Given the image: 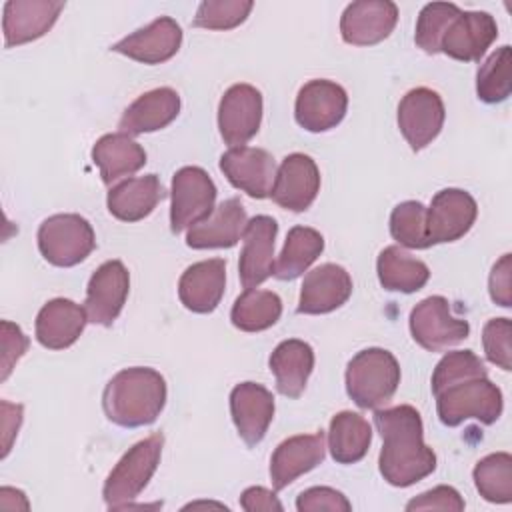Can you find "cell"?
<instances>
[{
    "mask_svg": "<svg viewBox=\"0 0 512 512\" xmlns=\"http://www.w3.org/2000/svg\"><path fill=\"white\" fill-rule=\"evenodd\" d=\"M166 394V380L154 368H124L108 380L102 408L108 420L122 428L148 426L160 416Z\"/></svg>",
    "mask_w": 512,
    "mask_h": 512,
    "instance_id": "7a4b0ae2",
    "label": "cell"
},
{
    "mask_svg": "<svg viewBox=\"0 0 512 512\" xmlns=\"http://www.w3.org/2000/svg\"><path fill=\"white\" fill-rule=\"evenodd\" d=\"M20 424H22V404H10V402L2 400V432H4L2 458L8 456L12 438L18 434Z\"/></svg>",
    "mask_w": 512,
    "mask_h": 512,
    "instance_id": "7dc6e473",
    "label": "cell"
},
{
    "mask_svg": "<svg viewBox=\"0 0 512 512\" xmlns=\"http://www.w3.org/2000/svg\"><path fill=\"white\" fill-rule=\"evenodd\" d=\"M324 432L298 434L280 442L270 458V480L274 490H282L298 476L310 472L324 460Z\"/></svg>",
    "mask_w": 512,
    "mask_h": 512,
    "instance_id": "603a6c76",
    "label": "cell"
},
{
    "mask_svg": "<svg viewBox=\"0 0 512 512\" xmlns=\"http://www.w3.org/2000/svg\"><path fill=\"white\" fill-rule=\"evenodd\" d=\"M320 190V170L316 162L302 152L288 154L272 186V200L292 212H304L312 206Z\"/></svg>",
    "mask_w": 512,
    "mask_h": 512,
    "instance_id": "2e32d148",
    "label": "cell"
},
{
    "mask_svg": "<svg viewBox=\"0 0 512 512\" xmlns=\"http://www.w3.org/2000/svg\"><path fill=\"white\" fill-rule=\"evenodd\" d=\"M278 234V224L272 216L258 214L246 222L244 228V248L240 252L238 274L246 290L258 288L274 272V240Z\"/></svg>",
    "mask_w": 512,
    "mask_h": 512,
    "instance_id": "ac0fdd59",
    "label": "cell"
},
{
    "mask_svg": "<svg viewBox=\"0 0 512 512\" xmlns=\"http://www.w3.org/2000/svg\"><path fill=\"white\" fill-rule=\"evenodd\" d=\"M262 122V94L252 84H232L218 104V130L234 148L256 136Z\"/></svg>",
    "mask_w": 512,
    "mask_h": 512,
    "instance_id": "30bf717a",
    "label": "cell"
},
{
    "mask_svg": "<svg viewBox=\"0 0 512 512\" xmlns=\"http://www.w3.org/2000/svg\"><path fill=\"white\" fill-rule=\"evenodd\" d=\"M348 108L346 90L332 80H310L296 96V122L308 132H326L342 122Z\"/></svg>",
    "mask_w": 512,
    "mask_h": 512,
    "instance_id": "7c38bea8",
    "label": "cell"
},
{
    "mask_svg": "<svg viewBox=\"0 0 512 512\" xmlns=\"http://www.w3.org/2000/svg\"><path fill=\"white\" fill-rule=\"evenodd\" d=\"M230 414L240 438L248 446H256L274 418V396L256 382L236 384L230 392Z\"/></svg>",
    "mask_w": 512,
    "mask_h": 512,
    "instance_id": "44dd1931",
    "label": "cell"
},
{
    "mask_svg": "<svg viewBox=\"0 0 512 512\" xmlns=\"http://www.w3.org/2000/svg\"><path fill=\"white\" fill-rule=\"evenodd\" d=\"M512 50L508 44L492 52L476 74V94L486 104L504 102L512 90Z\"/></svg>",
    "mask_w": 512,
    "mask_h": 512,
    "instance_id": "d590c367",
    "label": "cell"
},
{
    "mask_svg": "<svg viewBox=\"0 0 512 512\" xmlns=\"http://www.w3.org/2000/svg\"><path fill=\"white\" fill-rule=\"evenodd\" d=\"M460 14V8L452 2H430L426 4L416 20L414 42L428 54L440 52V42L452 24V20Z\"/></svg>",
    "mask_w": 512,
    "mask_h": 512,
    "instance_id": "74e56055",
    "label": "cell"
},
{
    "mask_svg": "<svg viewBox=\"0 0 512 512\" xmlns=\"http://www.w3.org/2000/svg\"><path fill=\"white\" fill-rule=\"evenodd\" d=\"M92 160L100 170L102 182L112 186L114 182L132 176L146 164L144 148L124 132L104 134L92 146Z\"/></svg>",
    "mask_w": 512,
    "mask_h": 512,
    "instance_id": "f546056e",
    "label": "cell"
},
{
    "mask_svg": "<svg viewBox=\"0 0 512 512\" xmlns=\"http://www.w3.org/2000/svg\"><path fill=\"white\" fill-rule=\"evenodd\" d=\"M252 8L254 2L250 0H204L200 2L192 24L206 30H230L240 26Z\"/></svg>",
    "mask_w": 512,
    "mask_h": 512,
    "instance_id": "ab89813d",
    "label": "cell"
},
{
    "mask_svg": "<svg viewBox=\"0 0 512 512\" xmlns=\"http://www.w3.org/2000/svg\"><path fill=\"white\" fill-rule=\"evenodd\" d=\"M226 286V262L222 258H210L188 266L178 282V296L184 308L196 314H208L216 310L224 296Z\"/></svg>",
    "mask_w": 512,
    "mask_h": 512,
    "instance_id": "cb8c5ba5",
    "label": "cell"
},
{
    "mask_svg": "<svg viewBox=\"0 0 512 512\" xmlns=\"http://www.w3.org/2000/svg\"><path fill=\"white\" fill-rule=\"evenodd\" d=\"M374 424L382 436L378 468L388 484L406 488L436 470V454L424 442L422 418L414 406L376 410Z\"/></svg>",
    "mask_w": 512,
    "mask_h": 512,
    "instance_id": "6da1fadb",
    "label": "cell"
},
{
    "mask_svg": "<svg viewBox=\"0 0 512 512\" xmlns=\"http://www.w3.org/2000/svg\"><path fill=\"white\" fill-rule=\"evenodd\" d=\"M282 300L272 290H244L232 304L230 320L242 332H262L278 322Z\"/></svg>",
    "mask_w": 512,
    "mask_h": 512,
    "instance_id": "836d02e7",
    "label": "cell"
},
{
    "mask_svg": "<svg viewBox=\"0 0 512 512\" xmlns=\"http://www.w3.org/2000/svg\"><path fill=\"white\" fill-rule=\"evenodd\" d=\"M478 376H488V372L484 368V362L472 350L448 352L442 356L432 372V394H438L440 390L456 382Z\"/></svg>",
    "mask_w": 512,
    "mask_h": 512,
    "instance_id": "f35d334b",
    "label": "cell"
},
{
    "mask_svg": "<svg viewBox=\"0 0 512 512\" xmlns=\"http://www.w3.org/2000/svg\"><path fill=\"white\" fill-rule=\"evenodd\" d=\"M512 256L504 254L490 272L488 278V290H490V298L502 306V308H510L512 304Z\"/></svg>",
    "mask_w": 512,
    "mask_h": 512,
    "instance_id": "f6af8a7d",
    "label": "cell"
},
{
    "mask_svg": "<svg viewBox=\"0 0 512 512\" xmlns=\"http://www.w3.org/2000/svg\"><path fill=\"white\" fill-rule=\"evenodd\" d=\"M166 198V190L156 174L122 180L108 190V212L122 222H138L146 218L158 202Z\"/></svg>",
    "mask_w": 512,
    "mask_h": 512,
    "instance_id": "83f0119b",
    "label": "cell"
},
{
    "mask_svg": "<svg viewBox=\"0 0 512 512\" xmlns=\"http://www.w3.org/2000/svg\"><path fill=\"white\" fill-rule=\"evenodd\" d=\"M130 290V274L120 260H108L96 268L86 288L84 310L88 322L112 326L120 316Z\"/></svg>",
    "mask_w": 512,
    "mask_h": 512,
    "instance_id": "5bb4252c",
    "label": "cell"
},
{
    "mask_svg": "<svg viewBox=\"0 0 512 512\" xmlns=\"http://www.w3.org/2000/svg\"><path fill=\"white\" fill-rule=\"evenodd\" d=\"M216 186L206 170L184 166L172 176L170 230L174 234L202 222L216 208Z\"/></svg>",
    "mask_w": 512,
    "mask_h": 512,
    "instance_id": "52a82bcc",
    "label": "cell"
},
{
    "mask_svg": "<svg viewBox=\"0 0 512 512\" xmlns=\"http://www.w3.org/2000/svg\"><path fill=\"white\" fill-rule=\"evenodd\" d=\"M64 2L60 0H8L2 10L4 46H20L44 36L60 12Z\"/></svg>",
    "mask_w": 512,
    "mask_h": 512,
    "instance_id": "d6986e66",
    "label": "cell"
},
{
    "mask_svg": "<svg viewBox=\"0 0 512 512\" xmlns=\"http://www.w3.org/2000/svg\"><path fill=\"white\" fill-rule=\"evenodd\" d=\"M86 322L84 306L68 298H54L36 316V340L48 350H64L80 338Z\"/></svg>",
    "mask_w": 512,
    "mask_h": 512,
    "instance_id": "484cf974",
    "label": "cell"
},
{
    "mask_svg": "<svg viewBox=\"0 0 512 512\" xmlns=\"http://www.w3.org/2000/svg\"><path fill=\"white\" fill-rule=\"evenodd\" d=\"M444 118L440 94L426 86L408 90L398 104V128L414 152L426 148L440 134Z\"/></svg>",
    "mask_w": 512,
    "mask_h": 512,
    "instance_id": "9c48e42d",
    "label": "cell"
},
{
    "mask_svg": "<svg viewBox=\"0 0 512 512\" xmlns=\"http://www.w3.org/2000/svg\"><path fill=\"white\" fill-rule=\"evenodd\" d=\"M220 170L228 182L250 198H268L276 180L274 156L264 148L234 146L220 156Z\"/></svg>",
    "mask_w": 512,
    "mask_h": 512,
    "instance_id": "4fadbf2b",
    "label": "cell"
},
{
    "mask_svg": "<svg viewBox=\"0 0 512 512\" xmlns=\"http://www.w3.org/2000/svg\"><path fill=\"white\" fill-rule=\"evenodd\" d=\"M372 442V428L358 412L342 410L330 420L328 448L338 464H354L362 460Z\"/></svg>",
    "mask_w": 512,
    "mask_h": 512,
    "instance_id": "4dcf8cb0",
    "label": "cell"
},
{
    "mask_svg": "<svg viewBox=\"0 0 512 512\" xmlns=\"http://www.w3.org/2000/svg\"><path fill=\"white\" fill-rule=\"evenodd\" d=\"M28 350V338L20 330V326L2 320V380H6L14 368V364Z\"/></svg>",
    "mask_w": 512,
    "mask_h": 512,
    "instance_id": "ee69618b",
    "label": "cell"
},
{
    "mask_svg": "<svg viewBox=\"0 0 512 512\" xmlns=\"http://www.w3.org/2000/svg\"><path fill=\"white\" fill-rule=\"evenodd\" d=\"M352 294V278L346 268L326 262L310 270L300 288L298 312L300 314H328L342 304Z\"/></svg>",
    "mask_w": 512,
    "mask_h": 512,
    "instance_id": "7402d4cb",
    "label": "cell"
},
{
    "mask_svg": "<svg viewBox=\"0 0 512 512\" xmlns=\"http://www.w3.org/2000/svg\"><path fill=\"white\" fill-rule=\"evenodd\" d=\"M436 396V412L444 426H460L464 420L474 418L482 424H494L504 408L500 388L488 376L468 378L456 382Z\"/></svg>",
    "mask_w": 512,
    "mask_h": 512,
    "instance_id": "5b68a950",
    "label": "cell"
},
{
    "mask_svg": "<svg viewBox=\"0 0 512 512\" xmlns=\"http://www.w3.org/2000/svg\"><path fill=\"white\" fill-rule=\"evenodd\" d=\"M496 38L498 26L492 14L460 10L440 42V52L460 62H478Z\"/></svg>",
    "mask_w": 512,
    "mask_h": 512,
    "instance_id": "e0dca14e",
    "label": "cell"
},
{
    "mask_svg": "<svg viewBox=\"0 0 512 512\" xmlns=\"http://www.w3.org/2000/svg\"><path fill=\"white\" fill-rule=\"evenodd\" d=\"M182 44V28L170 16H160L148 26L128 34L110 46L112 52L124 54L136 62L160 64L170 60Z\"/></svg>",
    "mask_w": 512,
    "mask_h": 512,
    "instance_id": "ffe728a7",
    "label": "cell"
},
{
    "mask_svg": "<svg viewBox=\"0 0 512 512\" xmlns=\"http://www.w3.org/2000/svg\"><path fill=\"white\" fill-rule=\"evenodd\" d=\"M398 384L400 364L384 348L360 350L346 366V392L364 410H378L388 404Z\"/></svg>",
    "mask_w": 512,
    "mask_h": 512,
    "instance_id": "3957f363",
    "label": "cell"
},
{
    "mask_svg": "<svg viewBox=\"0 0 512 512\" xmlns=\"http://www.w3.org/2000/svg\"><path fill=\"white\" fill-rule=\"evenodd\" d=\"M36 238L44 260L60 268L80 264L96 246L94 228L80 214L48 216L40 224Z\"/></svg>",
    "mask_w": 512,
    "mask_h": 512,
    "instance_id": "8992f818",
    "label": "cell"
},
{
    "mask_svg": "<svg viewBox=\"0 0 512 512\" xmlns=\"http://www.w3.org/2000/svg\"><path fill=\"white\" fill-rule=\"evenodd\" d=\"M474 486L486 502H512V456L508 452H494L476 462L472 470Z\"/></svg>",
    "mask_w": 512,
    "mask_h": 512,
    "instance_id": "e575fe53",
    "label": "cell"
},
{
    "mask_svg": "<svg viewBox=\"0 0 512 512\" xmlns=\"http://www.w3.org/2000/svg\"><path fill=\"white\" fill-rule=\"evenodd\" d=\"M464 500L460 492L452 486H436L428 492L418 494L406 504V510H452V512H462L464 510Z\"/></svg>",
    "mask_w": 512,
    "mask_h": 512,
    "instance_id": "7bdbcfd3",
    "label": "cell"
},
{
    "mask_svg": "<svg viewBox=\"0 0 512 512\" xmlns=\"http://www.w3.org/2000/svg\"><path fill=\"white\" fill-rule=\"evenodd\" d=\"M162 446L164 436L156 432L136 442L118 460L102 488L104 502L110 510H122L124 506L130 504V500L138 498V494L148 486L160 464Z\"/></svg>",
    "mask_w": 512,
    "mask_h": 512,
    "instance_id": "277c9868",
    "label": "cell"
},
{
    "mask_svg": "<svg viewBox=\"0 0 512 512\" xmlns=\"http://www.w3.org/2000/svg\"><path fill=\"white\" fill-rule=\"evenodd\" d=\"M476 200L460 188H444L426 208V236L430 246L462 238L476 222Z\"/></svg>",
    "mask_w": 512,
    "mask_h": 512,
    "instance_id": "8fae6325",
    "label": "cell"
},
{
    "mask_svg": "<svg viewBox=\"0 0 512 512\" xmlns=\"http://www.w3.org/2000/svg\"><path fill=\"white\" fill-rule=\"evenodd\" d=\"M410 332L424 350L442 352L468 338L470 324L452 314L444 296H428L412 308Z\"/></svg>",
    "mask_w": 512,
    "mask_h": 512,
    "instance_id": "ba28073f",
    "label": "cell"
},
{
    "mask_svg": "<svg viewBox=\"0 0 512 512\" xmlns=\"http://www.w3.org/2000/svg\"><path fill=\"white\" fill-rule=\"evenodd\" d=\"M512 324L508 318H492L484 324L482 330V346L488 362L496 364L498 368L510 372L512 370V346L510 336Z\"/></svg>",
    "mask_w": 512,
    "mask_h": 512,
    "instance_id": "60d3db41",
    "label": "cell"
},
{
    "mask_svg": "<svg viewBox=\"0 0 512 512\" xmlns=\"http://www.w3.org/2000/svg\"><path fill=\"white\" fill-rule=\"evenodd\" d=\"M296 510L298 512H318V510L350 512L352 504L340 490H334L330 486H312L298 494Z\"/></svg>",
    "mask_w": 512,
    "mask_h": 512,
    "instance_id": "b9f144b4",
    "label": "cell"
},
{
    "mask_svg": "<svg viewBox=\"0 0 512 512\" xmlns=\"http://www.w3.org/2000/svg\"><path fill=\"white\" fill-rule=\"evenodd\" d=\"M324 238L318 230L308 226H294L288 230L282 252L274 262V276L278 280H294L302 276L310 264L322 254Z\"/></svg>",
    "mask_w": 512,
    "mask_h": 512,
    "instance_id": "d6a6232c",
    "label": "cell"
},
{
    "mask_svg": "<svg viewBox=\"0 0 512 512\" xmlns=\"http://www.w3.org/2000/svg\"><path fill=\"white\" fill-rule=\"evenodd\" d=\"M240 506L246 512H258V510H284L282 502L276 498V494L262 486H250L240 496Z\"/></svg>",
    "mask_w": 512,
    "mask_h": 512,
    "instance_id": "bcb514c9",
    "label": "cell"
},
{
    "mask_svg": "<svg viewBox=\"0 0 512 512\" xmlns=\"http://www.w3.org/2000/svg\"><path fill=\"white\" fill-rule=\"evenodd\" d=\"M180 112V96L174 88L162 86L140 94L122 114L118 128L128 136L166 128Z\"/></svg>",
    "mask_w": 512,
    "mask_h": 512,
    "instance_id": "4316f807",
    "label": "cell"
},
{
    "mask_svg": "<svg viewBox=\"0 0 512 512\" xmlns=\"http://www.w3.org/2000/svg\"><path fill=\"white\" fill-rule=\"evenodd\" d=\"M398 22V6L390 0H358L346 6L340 34L346 44L372 46L390 36Z\"/></svg>",
    "mask_w": 512,
    "mask_h": 512,
    "instance_id": "9a60e30c",
    "label": "cell"
},
{
    "mask_svg": "<svg viewBox=\"0 0 512 512\" xmlns=\"http://www.w3.org/2000/svg\"><path fill=\"white\" fill-rule=\"evenodd\" d=\"M390 234L404 248H430L426 236V206L418 200L400 202L390 214Z\"/></svg>",
    "mask_w": 512,
    "mask_h": 512,
    "instance_id": "8d00e7d4",
    "label": "cell"
},
{
    "mask_svg": "<svg viewBox=\"0 0 512 512\" xmlns=\"http://www.w3.org/2000/svg\"><path fill=\"white\" fill-rule=\"evenodd\" d=\"M246 210L238 198L220 202L208 218L188 228L186 244L194 250L206 248H232L244 234Z\"/></svg>",
    "mask_w": 512,
    "mask_h": 512,
    "instance_id": "d4e9b609",
    "label": "cell"
},
{
    "mask_svg": "<svg viewBox=\"0 0 512 512\" xmlns=\"http://www.w3.org/2000/svg\"><path fill=\"white\" fill-rule=\"evenodd\" d=\"M376 272L384 290L404 294L418 292L430 278L428 266L422 260L412 258L400 246H386L378 254Z\"/></svg>",
    "mask_w": 512,
    "mask_h": 512,
    "instance_id": "1f68e13d",
    "label": "cell"
},
{
    "mask_svg": "<svg viewBox=\"0 0 512 512\" xmlns=\"http://www.w3.org/2000/svg\"><path fill=\"white\" fill-rule=\"evenodd\" d=\"M268 366L276 378V390L286 398H298L314 370V350L304 340H284L270 354Z\"/></svg>",
    "mask_w": 512,
    "mask_h": 512,
    "instance_id": "f1b7e54d",
    "label": "cell"
}]
</instances>
